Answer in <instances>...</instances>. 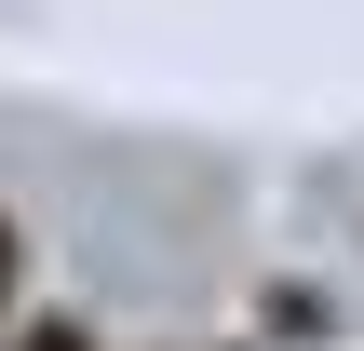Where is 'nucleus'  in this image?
I'll return each instance as SVG.
<instances>
[{
    "label": "nucleus",
    "instance_id": "obj_1",
    "mask_svg": "<svg viewBox=\"0 0 364 351\" xmlns=\"http://www.w3.org/2000/svg\"><path fill=\"white\" fill-rule=\"evenodd\" d=\"M270 338H338V298H311V284H270Z\"/></svg>",
    "mask_w": 364,
    "mask_h": 351
},
{
    "label": "nucleus",
    "instance_id": "obj_2",
    "mask_svg": "<svg viewBox=\"0 0 364 351\" xmlns=\"http://www.w3.org/2000/svg\"><path fill=\"white\" fill-rule=\"evenodd\" d=\"M0 351H95L81 311H27V325H0Z\"/></svg>",
    "mask_w": 364,
    "mask_h": 351
},
{
    "label": "nucleus",
    "instance_id": "obj_3",
    "mask_svg": "<svg viewBox=\"0 0 364 351\" xmlns=\"http://www.w3.org/2000/svg\"><path fill=\"white\" fill-rule=\"evenodd\" d=\"M14 284H27V230L0 216V325H14Z\"/></svg>",
    "mask_w": 364,
    "mask_h": 351
}]
</instances>
